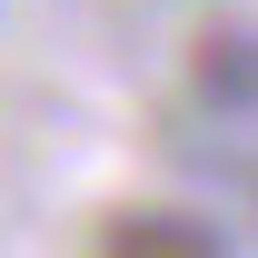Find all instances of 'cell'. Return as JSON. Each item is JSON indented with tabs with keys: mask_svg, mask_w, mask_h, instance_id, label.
Segmentation results:
<instances>
[{
	"mask_svg": "<svg viewBox=\"0 0 258 258\" xmlns=\"http://www.w3.org/2000/svg\"><path fill=\"white\" fill-rule=\"evenodd\" d=\"M109 258H219V248H209V228H189V219H119L109 228Z\"/></svg>",
	"mask_w": 258,
	"mask_h": 258,
	"instance_id": "cell-1",
	"label": "cell"
},
{
	"mask_svg": "<svg viewBox=\"0 0 258 258\" xmlns=\"http://www.w3.org/2000/svg\"><path fill=\"white\" fill-rule=\"evenodd\" d=\"M199 80H219V90H258V50H248V40H219V60H199Z\"/></svg>",
	"mask_w": 258,
	"mask_h": 258,
	"instance_id": "cell-2",
	"label": "cell"
}]
</instances>
